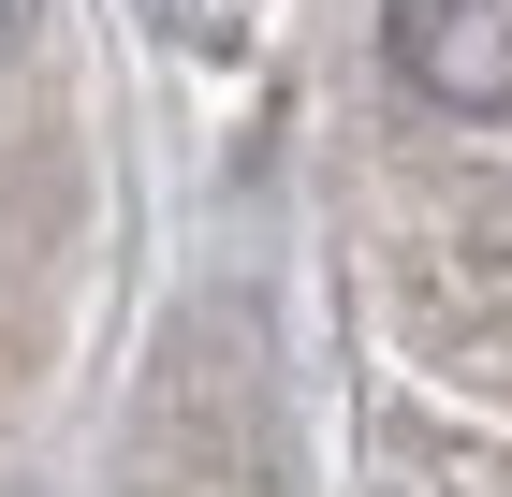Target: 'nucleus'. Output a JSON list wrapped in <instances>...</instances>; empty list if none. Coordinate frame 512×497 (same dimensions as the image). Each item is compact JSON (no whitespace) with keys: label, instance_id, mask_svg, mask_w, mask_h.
Returning <instances> with one entry per match:
<instances>
[{"label":"nucleus","instance_id":"obj_1","mask_svg":"<svg viewBox=\"0 0 512 497\" xmlns=\"http://www.w3.org/2000/svg\"><path fill=\"white\" fill-rule=\"evenodd\" d=\"M395 74L454 117H512V0H395Z\"/></svg>","mask_w":512,"mask_h":497},{"label":"nucleus","instance_id":"obj_2","mask_svg":"<svg viewBox=\"0 0 512 497\" xmlns=\"http://www.w3.org/2000/svg\"><path fill=\"white\" fill-rule=\"evenodd\" d=\"M161 15H176V30H191V44H220V30H235V15H249V0H161Z\"/></svg>","mask_w":512,"mask_h":497},{"label":"nucleus","instance_id":"obj_3","mask_svg":"<svg viewBox=\"0 0 512 497\" xmlns=\"http://www.w3.org/2000/svg\"><path fill=\"white\" fill-rule=\"evenodd\" d=\"M15 30H30V0H0V44H15Z\"/></svg>","mask_w":512,"mask_h":497}]
</instances>
